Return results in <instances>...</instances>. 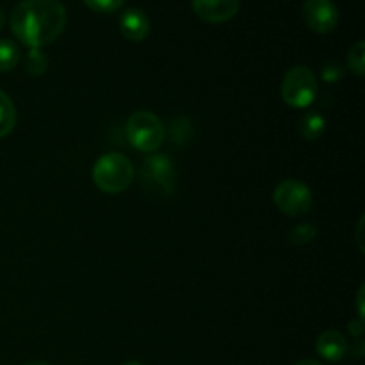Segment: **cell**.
I'll return each mask as SVG.
<instances>
[{"label":"cell","instance_id":"obj_1","mask_svg":"<svg viewBox=\"0 0 365 365\" xmlns=\"http://www.w3.org/2000/svg\"><path fill=\"white\" fill-rule=\"evenodd\" d=\"M66 27V9L59 0H24L11 13V31L29 48L50 45Z\"/></svg>","mask_w":365,"mask_h":365},{"label":"cell","instance_id":"obj_2","mask_svg":"<svg viewBox=\"0 0 365 365\" xmlns=\"http://www.w3.org/2000/svg\"><path fill=\"white\" fill-rule=\"evenodd\" d=\"M134 166L121 153H106L93 166V182L100 191L118 195L130 187L134 180Z\"/></svg>","mask_w":365,"mask_h":365},{"label":"cell","instance_id":"obj_3","mask_svg":"<svg viewBox=\"0 0 365 365\" xmlns=\"http://www.w3.org/2000/svg\"><path fill=\"white\" fill-rule=\"evenodd\" d=\"M127 138L135 150L152 153L163 146L166 139V127L150 110H138L127 121Z\"/></svg>","mask_w":365,"mask_h":365},{"label":"cell","instance_id":"obj_4","mask_svg":"<svg viewBox=\"0 0 365 365\" xmlns=\"http://www.w3.org/2000/svg\"><path fill=\"white\" fill-rule=\"evenodd\" d=\"M317 78L307 66H294L285 73L282 82V98L289 107L305 109L317 96Z\"/></svg>","mask_w":365,"mask_h":365},{"label":"cell","instance_id":"obj_5","mask_svg":"<svg viewBox=\"0 0 365 365\" xmlns=\"http://www.w3.org/2000/svg\"><path fill=\"white\" fill-rule=\"evenodd\" d=\"M273 200L277 209L291 217L303 216L312 209V191L309 189V185L303 184L302 180H294V178L280 182L274 189Z\"/></svg>","mask_w":365,"mask_h":365},{"label":"cell","instance_id":"obj_6","mask_svg":"<svg viewBox=\"0 0 365 365\" xmlns=\"http://www.w3.org/2000/svg\"><path fill=\"white\" fill-rule=\"evenodd\" d=\"M303 20L317 34H328L339 24V11L331 0H307Z\"/></svg>","mask_w":365,"mask_h":365},{"label":"cell","instance_id":"obj_7","mask_svg":"<svg viewBox=\"0 0 365 365\" xmlns=\"http://www.w3.org/2000/svg\"><path fill=\"white\" fill-rule=\"evenodd\" d=\"M241 0H192V9L207 24H225L239 13Z\"/></svg>","mask_w":365,"mask_h":365},{"label":"cell","instance_id":"obj_8","mask_svg":"<svg viewBox=\"0 0 365 365\" xmlns=\"http://www.w3.org/2000/svg\"><path fill=\"white\" fill-rule=\"evenodd\" d=\"M145 175L148 182H153L155 187H159L163 192H166V195L173 192L177 175H175L173 163L166 155H163V153L150 155L145 160Z\"/></svg>","mask_w":365,"mask_h":365},{"label":"cell","instance_id":"obj_9","mask_svg":"<svg viewBox=\"0 0 365 365\" xmlns=\"http://www.w3.org/2000/svg\"><path fill=\"white\" fill-rule=\"evenodd\" d=\"M120 29L128 41H145L150 34V20L141 9H127L120 18Z\"/></svg>","mask_w":365,"mask_h":365},{"label":"cell","instance_id":"obj_10","mask_svg":"<svg viewBox=\"0 0 365 365\" xmlns=\"http://www.w3.org/2000/svg\"><path fill=\"white\" fill-rule=\"evenodd\" d=\"M316 349L328 362H341L348 353L349 346L344 335L335 330H328L317 337Z\"/></svg>","mask_w":365,"mask_h":365},{"label":"cell","instance_id":"obj_11","mask_svg":"<svg viewBox=\"0 0 365 365\" xmlns=\"http://www.w3.org/2000/svg\"><path fill=\"white\" fill-rule=\"evenodd\" d=\"M324 128H327V120L321 116L319 113H307L302 118V123H299V134L303 135V139L307 141H316L321 135L324 134Z\"/></svg>","mask_w":365,"mask_h":365},{"label":"cell","instance_id":"obj_12","mask_svg":"<svg viewBox=\"0 0 365 365\" xmlns=\"http://www.w3.org/2000/svg\"><path fill=\"white\" fill-rule=\"evenodd\" d=\"M16 125V109L9 96L0 91V138H6Z\"/></svg>","mask_w":365,"mask_h":365},{"label":"cell","instance_id":"obj_13","mask_svg":"<svg viewBox=\"0 0 365 365\" xmlns=\"http://www.w3.org/2000/svg\"><path fill=\"white\" fill-rule=\"evenodd\" d=\"M20 61V50L9 39H0V71H11Z\"/></svg>","mask_w":365,"mask_h":365},{"label":"cell","instance_id":"obj_14","mask_svg":"<svg viewBox=\"0 0 365 365\" xmlns=\"http://www.w3.org/2000/svg\"><path fill=\"white\" fill-rule=\"evenodd\" d=\"M317 235V228L314 227L312 223H302L298 227H294L289 234V242L294 246H303V245H309L316 239Z\"/></svg>","mask_w":365,"mask_h":365},{"label":"cell","instance_id":"obj_15","mask_svg":"<svg viewBox=\"0 0 365 365\" xmlns=\"http://www.w3.org/2000/svg\"><path fill=\"white\" fill-rule=\"evenodd\" d=\"M348 66L356 77H364L365 73V43L359 41L351 46L348 53Z\"/></svg>","mask_w":365,"mask_h":365},{"label":"cell","instance_id":"obj_16","mask_svg":"<svg viewBox=\"0 0 365 365\" xmlns=\"http://www.w3.org/2000/svg\"><path fill=\"white\" fill-rule=\"evenodd\" d=\"M25 68H27V73L38 77V75H43L46 71L48 59L39 48H31V52L27 53V59H25Z\"/></svg>","mask_w":365,"mask_h":365},{"label":"cell","instance_id":"obj_17","mask_svg":"<svg viewBox=\"0 0 365 365\" xmlns=\"http://www.w3.org/2000/svg\"><path fill=\"white\" fill-rule=\"evenodd\" d=\"M86 6L98 13H113L125 4V0H84Z\"/></svg>","mask_w":365,"mask_h":365},{"label":"cell","instance_id":"obj_18","mask_svg":"<svg viewBox=\"0 0 365 365\" xmlns=\"http://www.w3.org/2000/svg\"><path fill=\"white\" fill-rule=\"evenodd\" d=\"M344 77V68L339 63H328L327 66L323 68V78L327 82H337Z\"/></svg>","mask_w":365,"mask_h":365},{"label":"cell","instance_id":"obj_19","mask_svg":"<svg viewBox=\"0 0 365 365\" xmlns=\"http://www.w3.org/2000/svg\"><path fill=\"white\" fill-rule=\"evenodd\" d=\"M349 331H351L355 337H362L364 334V319H356L349 323Z\"/></svg>","mask_w":365,"mask_h":365},{"label":"cell","instance_id":"obj_20","mask_svg":"<svg viewBox=\"0 0 365 365\" xmlns=\"http://www.w3.org/2000/svg\"><path fill=\"white\" fill-rule=\"evenodd\" d=\"M364 291L365 289L364 287H360V291H359V296H356V303H359V314H360V319H364Z\"/></svg>","mask_w":365,"mask_h":365},{"label":"cell","instance_id":"obj_21","mask_svg":"<svg viewBox=\"0 0 365 365\" xmlns=\"http://www.w3.org/2000/svg\"><path fill=\"white\" fill-rule=\"evenodd\" d=\"M296 365H323V364L317 362V360H302V362H298Z\"/></svg>","mask_w":365,"mask_h":365},{"label":"cell","instance_id":"obj_22","mask_svg":"<svg viewBox=\"0 0 365 365\" xmlns=\"http://www.w3.org/2000/svg\"><path fill=\"white\" fill-rule=\"evenodd\" d=\"M4 24H6V14H4V11L0 9V31H2Z\"/></svg>","mask_w":365,"mask_h":365},{"label":"cell","instance_id":"obj_23","mask_svg":"<svg viewBox=\"0 0 365 365\" xmlns=\"http://www.w3.org/2000/svg\"><path fill=\"white\" fill-rule=\"evenodd\" d=\"M24 365H50V364H46V362H27Z\"/></svg>","mask_w":365,"mask_h":365},{"label":"cell","instance_id":"obj_24","mask_svg":"<svg viewBox=\"0 0 365 365\" xmlns=\"http://www.w3.org/2000/svg\"><path fill=\"white\" fill-rule=\"evenodd\" d=\"M123 365H145V364H141V362H127V364H123Z\"/></svg>","mask_w":365,"mask_h":365}]
</instances>
